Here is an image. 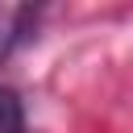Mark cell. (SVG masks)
<instances>
[{"label":"cell","instance_id":"obj_1","mask_svg":"<svg viewBox=\"0 0 133 133\" xmlns=\"http://www.w3.org/2000/svg\"><path fill=\"white\" fill-rule=\"evenodd\" d=\"M33 25H37V12L29 4H0V66L33 37Z\"/></svg>","mask_w":133,"mask_h":133},{"label":"cell","instance_id":"obj_2","mask_svg":"<svg viewBox=\"0 0 133 133\" xmlns=\"http://www.w3.org/2000/svg\"><path fill=\"white\" fill-rule=\"evenodd\" d=\"M0 133H29L25 129V104L12 87H0Z\"/></svg>","mask_w":133,"mask_h":133}]
</instances>
